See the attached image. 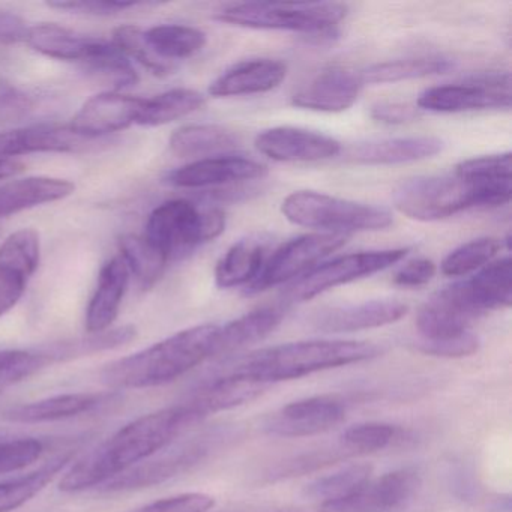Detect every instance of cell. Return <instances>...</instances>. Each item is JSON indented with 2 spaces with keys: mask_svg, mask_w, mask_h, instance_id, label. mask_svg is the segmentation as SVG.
<instances>
[{
  "mask_svg": "<svg viewBox=\"0 0 512 512\" xmlns=\"http://www.w3.org/2000/svg\"><path fill=\"white\" fill-rule=\"evenodd\" d=\"M73 452H65L47 461L28 475L0 482V512H13L31 502L65 467L73 461Z\"/></svg>",
  "mask_w": 512,
  "mask_h": 512,
  "instance_id": "obj_33",
  "label": "cell"
},
{
  "mask_svg": "<svg viewBox=\"0 0 512 512\" xmlns=\"http://www.w3.org/2000/svg\"><path fill=\"white\" fill-rule=\"evenodd\" d=\"M511 106V77L490 74L464 83L436 86L422 92L418 109L433 113H463L475 110L508 109Z\"/></svg>",
  "mask_w": 512,
  "mask_h": 512,
  "instance_id": "obj_10",
  "label": "cell"
},
{
  "mask_svg": "<svg viewBox=\"0 0 512 512\" xmlns=\"http://www.w3.org/2000/svg\"><path fill=\"white\" fill-rule=\"evenodd\" d=\"M409 307L395 299H377L320 311L314 326L328 334H349L392 325L406 316Z\"/></svg>",
  "mask_w": 512,
  "mask_h": 512,
  "instance_id": "obj_19",
  "label": "cell"
},
{
  "mask_svg": "<svg viewBox=\"0 0 512 512\" xmlns=\"http://www.w3.org/2000/svg\"><path fill=\"white\" fill-rule=\"evenodd\" d=\"M40 256V235L34 229L17 230L0 245V317L10 313L25 295Z\"/></svg>",
  "mask_w": 512,
  "mask_h": 512,
  "instance_id": "obj_11",
  "label": "cell"
},
{
  "mask_svg": "<svg viewBox=\"0 0 512 512\" xmlns=\"http://www.w3.org/2000/svg\"><path fill=\"white\" fill-rule=\"evenodd\" d=\"M454 68L449 59L442 56H418V58L397 59V61L374 64L362 71V83L385 85V83L406 82L439 76Z\"/></svg>",
  "mask_w": 512,
  "mask_h": 512,
  "instance_id": "obj_34",
  "label": "cell"
},
{
  "mask_svg": "<svg viewBox=\"0 0 512 512\" xmlns=\"http://www.w3.org/2000/svg\"><path fill=\"white\" fill-rule=\"evenodd\" d=\"M208 439L209 437H200L199 440L185 443L155 460L143 461L139 466L107 482L106 490H140V488L154 487L167 479L175 478L179 473L187 472L191 467L205 460L206 455L211 452V443Z\"/></svg>",
  "mask_w": 512,
  "mask_h": 512,
  "instance_id": "obj_17",
  "label": "cell"
},
{
  "mask_svg": "<svg viewBox=\"0 0 512 512\" xmlns=\"http://www.w3.org/2000/svg\"><path fill=\"white\" fill-rule=\"evenodd\" d=\"M82 67L92 79L110 86L112 92L131 88L139 82L136 68L112 41L97 38Z\"/></svg>",
  "mask_w": 512,
  "mask_h": 512,
  "instance_id": "obj_32",
  "label": "cell"
},
{
  "mask_svg": "<svg viewBox=\"0 0 512 512\" xmlns=\"http://www.w3.org/2000/svg\"><path fill=\"white\" fill-rule=\"evenodd\" d=\"M97 38L79 34L56 23L29 26L25 43L40 55L56 61L79 62L88 58Z\"/></svg>",
  "mask_w": 512,
  "mask_h": 512,
  "instance_id": "obj_29",
  "label": "cell"
},
{
  "mask_svg": "<svg viewBox=\"0 0 512 512\" xmlns=\"http://www.w3.org/2000/svg\"><path fill=\"white\" fill-rule=\"evenodd\" d=\"M130 284V271L121 256L113 257L101 269L97 289L86 308L85 328L88 334L112 329L118 319L122 301Z\"/></svg>",
  "mask_w": 512,
  "mask_h": 512,
  "instance_id": "obj_23",
  "label": "cell"
},
{
  "mask_svg": "<svg viewBox=\"0 0 512 512\" xmlns=\"http://www.w3.org/2000/svg\"><path fill=\"white\" fill-rule=\"evenodd\" d=\"M169 146L170 151L181 158L218 157L238 148L239 137L221 125H185L172 134Z\"/></svg>",
  "mask_w": 512,
  "mask_h": 512,
  "instance_id": "obj_31",
  "label": "cell"
},
{
  "mask_svg": "<svg viewBox=\"0 0 512 512\" xmlns=\"http://www.w3.org/2000/svg\"><path fill=\"white\" fill-rule=\"evenodd\" d=\"M53 364L55 362L43 347L31 350H0V386L16 385L31 379Z\"/></svg>",
  "mask_w": 512,
  "mask_h": 512,
  "instance_id": "obj_42",
  "label": "cell"
},
{
  "mask_svg": "<svg viewBox=\"0 0 512 512\" xmlns=\"http://www.w3.org/2000/svg\"><path fill=\"white\" fill-rule=\"evenodd\" d=\"M362 86L361 74L346 68H329L299 89L292 104L311 112H346L358 101Z\"/></svg>",
  "mask_w": 512,
  "mask_h": 512,
  "instance_id": "obj_18",
  "label": "cell"
},
{
  "mask_svg": "<svg viewBox=\"0 0 512 512\" xmlns=\"http://www.w3.org/2000/svg\"><path fill=\"white\" fill-rule=\"evenodd\" d=\"M286 74V65L277 59H250L224 71L209 86V94L215 98L265 94L278 88Z\"/></svg>",
  "mask_w": 512,
  "mask_h": 512,
  "instance_id": "obj_22",
  "label": "cell"
},
{
  "mask_svg": "<svg viewBox=\"0 0 512 512\" xmlns=\"http://www.w3.org/2000/svg\"><path fill=\"white\" fill-rule=\"evenodd\" d=\"M224 229L226 215L220 209L200 211L188 200H169L149 215L145 238L170 262L214 241Z\"/></svg>",
  "mask_w": 512,
  "mask_h": 512,
  "instance_id": "obj_6",
  "label": "cell"
},
{
  "mask_svg": "<svg viewBox=\"0 0 512 512\" xmlns=\"http://www.w3.org/2000/svg\"><path fill=\"white\" fill-rule=\"evenodd\" d=\"M113 394L107 392H76V394L55 395L28 404L5 410L4 419L14 424H43L62 421L92 412L106 404Z\"/></svg>",
  "mask_w": 512,
  "mask_h": 512,
  "instance_id": "obj_24",
  "label": "cell"
},
{
  "mask_svg": "<svg viewBox=\"0 0 512 512\" xmlns=\"http://www.w3.org/2000/svg\"><path fill=\"white\" fill-rule=\"evenodd\" d=\"M220 326L197 325L176 332L133 355L116 359L101 370L104 386L115 391L146 389L175 382L212 358Z\"/></svg>",
  "mask_w": 512,
  "mask_h": 512,
  "instance_id": "obj_2",
  "label": "cell"
},
{
  "mask_svg": "<svg viewBox=\"0 0 512 512\" xmlns=\"http://www.w3.org/2000/svg\"><path fill=\"white\" fill-rule=\"evenodd\" d=\"M346 242V235L320 232L298 236L286 242L266 259L259 277L247 286L245 295H257L271 287L295 280L296 277H304L316 268L317 263L340 250Z\"/></svg>",
  "mask_w": 512,
  "mask_h": 512,
  "instance_id": "obj_9",
  "label": "cell"
},
{
  "mask_svg": "<svg viewBox=\"0 0 512 512\" xmlns=\"http://www.w3.org/2000/svg\"><path fill=\"white\" fill-rule=\"evenodd\" d=\"M119 256L127 265L130 275L139 281L142 289H151L166 271L167 257L152 245L145 235H124L119 239Z\"/></svg>",
  "mask_w": 512,
  "mask_h": 512,
  "instance_id": "obj_36",
  "label": "cell"
},
{
  "mask_svg": "<svg viewBox=\"0 0 512 512\" xmlns=\"http://www.w3.org/2000/svg\"><path fill=\"white\" fill-rule=\"evenodd\" d=\"M458 284L467 301L481 316L488 311L509 308L512 302L511 257L488 263L469 280Z\"/></svg>",
  "mask_w": 512,
  "mask_h": 512,
  "instance_id": "obj_27",
  "label": "cell"
},
{
  "mask_svg": "<svg viewBox=\"0 0 512 512\" xmlns=\"http://www.w3.org/2000/svg\"><path fill=\"white\" fill-rule=\"evenodd\" d=\"M443 151L437 137L413 136L361 143L349 152V160L365 166H395L436 157Z\"/></svg>",
  "mask_w": 512,
  "mask_h": 512,
  "instance_id": "obj_25",
  "label": "cell"
},
{
  "mask_svg": "<svg viewBox=\"0 0 512 512\" xmlns=\"http://www.w3.org/2000/svg\"><path fill=\"white\" fill-rule=\"evenodd\" d=\"M205 106V97L193 89H170L155 97L145 98L137 125L163 127L185 118Z\"/></svg>",
  "mask_w": 512,
  "mask_h": 512,
  "instance_id": "obj_35",
  "label": "cell"
},
{
  "mask_svg": "<svg viewBox=\"0 0 512 512\" xmlns=\"http://www.w3.org/2000/svg\"><path fill=\"white\" fill-rule=\"evenodd\" d=\"M268 388L269 385L253 377L230 371L197 389L184 404L200 422L206 416L250 403Z\"/></svg>",
  "mask_w": 512,
  "mask_h": 512,
  "instance_id": "obj_21",
  "label": "cell"
},
{
  "mask_svg": "<svg viewBox=\"0 0 512 512\" xmlns=\"http://www.w3.org/2000/svg\"><path fill=\"white\" fill-rule=\"evenodd\" d=\"M479 349V338L473 332L440 341H421L418 350L437 358H466L475 355Z\"/></svg>",
  "mask_w": 512,
  "mask_h": 512,
  "instance_id": "obj_49",
  "label": "cell"
},
{
  "mask_svg": "<svg viewBox=\"0 0 512 512\" xmlns=\"http://www.w3.org/2000/svg\"><path fill=\"white\" fill-rule=\"evenodd\" d=\"M395 209L410 220H445L472 208H484L481 188L457 175L419 176L395 188Z\"/></svg>",
  "mask_w": 512,
  "mask_h": 512,
  "instance_id": "obj_7",
  "label": "cell"
},
{
  "mask_svg": "<svg viewBox=\"0 0 512 512\" xmlns=\"http://www.w3.org/2000/svg\"><path fill=\"white\" fill-rule=\"evenodd\" d=\"M44 443L34 437L2 440L0 442V475L19 472L40 460Z\"/></svg>",
  "mask_w": 512,
  "mask_h": 512,
  "instance_id": "obj_46",
  "label": "cell"
},
{
  "mask_svg": "<svg viewBox=\"0 0 512 512\" xmlns=\"http://www.w3.org/2000/svg\"><path fill=\"white\" fill-rule=\"evenodd\" d=\"M397 428L385 422H362L352 425L341 436L340 445L350 455L382 451L394 442Z\"/></svg>",
  "mask_w": 512,
  "mask_h": 512,
  "instance_id": "obj_43",
  "label": "cell"
},
{
  "mask_svg": "<svg viewBox=\"0 0 512 512\" xmlns=\"http://www.w3.org/2000/svg\"><path fill=\"white\" fill-rule=\"evenodd\" d=\"M346 16V5L335 2H245L221 8L215 14V20L256 31H287L310 37H331L337 34L338 26Z\"/></svg>",
  "mask_w": 512,
  "mask_h": 512,
  "instance_id": "obj_4",
  "label": "cell"
},
{
  "mask_svg": "<svg viewBox=\"0 0 512 512\" xmlns=\"http://www.w3.org/2000/svg\"><path fill=\"white\" fill-rule=\"evenodd\" d=\"M214 506L215 499L211 494L193 491V493L163 497L130 512H209Z\"/></svg>",
  "mask_w": 512,
  "mask_h": 512,
  "instance_id": "obj_48",
  "label": "cell"
},
{
  "mask_svg": "<svg viewBox=\"0 0 512 512\" xmlns=\"http://www.w3.org/2000/svg\"><path fill=\"white\" fill-rule=\"evenodd\" d=\"M266 262L265 244L259 239H242L233 244L215 266V284L220 289L250 286Z\"/></svg>",
  "mask_w": 512,
  "mask_h": 512,
  "instance_id": "obj_30",
  "label": "cell"
},
{
  "mask_svg": "<svg viewBox=\"0 0 512 512\" xmlns=\"http://www.w3.org/2000/svg\"><path fill=\"white\" fill-rule=\"evenodd\" d=\"M197 422L184 403L139 416L77 460L59 482V490L80 493L106 485L172 445Z\"/></svg>",
  "mask_w": 512,
  "mask_h": 512,
  "instance_id": "obj_1",
  "label": "cell"
},
{
  "mask_svg": "<svg viewBox=\"0 0 512 512\" xmlns=\"http://www.w3.org/2000/svg\"><path fill=\"white\" fill-rule=\"evenodd\" d=\"M421 476L415 469H400L370 479L356 493L320 505L322 512H394L415 496Z\"/></svg>",
  "mask_w": 512,
  "mask_h": 512,
  "instance_id": "obj_13",
  "label": "cell"
},
{
  "mask_svg": "<svg viewBox=\"0 0 512 512\" xmlns=\"http://www.w3.org/2000/svg\"><path fill=\"white\" fill-rule=\"evenodd\" d=\"M268 175V169L259 161L239 155H218L200 158L187 166L173 170L167 176V184L176 188H214L221 185L256 181Z\"/></svg>",
  "mask_w": 512,
  "mask_h": 512,
  "instance_id": "obj_16",
  "label": "cell"
},
{
  "mask_svg": "<svg viewBox=\"0 0 512 512\" xmlns=\"http://www.w3.org/2000/svg\"><path fill=\"white\" fill-rule=\"evenodd\" d=\"M346 457H352V455L341 445L340 448L308 452V454H302L299 457L292 458V460L278 464L269 473V479L275 481V479L289 478V476L305 475V473L313 472V470L338 463Z\"/></svg>",
  "mask_w": 512,
  "mask_h": 512,
  "instance_id": "obj_45",
  "label": "cell"
},
{
  "mask_svg": "<svg viewBox=\"0 0 512 512\" xmlns=\"http://www.w3.org/2000/svg\"><path fill=\"white\" fill-rule=\"evenodd\" d=\"M371 473H373L371 464H347L329 475L320 476L310 482L305 487V497L320 502V505L346 499L370 481Z\"/></svg>",
  "mask_w": 512,
  "mask_h": 512,
  "instance_id": "obj_39",
  "label": "cell"
},
{
  "mask_svg": "<svg viewBox=\"0 0 512 512\" xmlns=\"http://www.w3.org/2000/svg\"><path fill=\"white\" fill-rule=\"evenodd\" d=\"M419 109L404 103H379L371 109L374 121L388 125H403L418 118Z\"/></svg>",
  "mask_w": 512,
  "mask_h": 512,
  "instance_id": "obj_51",
  "label": "cell"
},
{
  "mask_svg": "<svg viewBox=\"0 0 512 512\" xmlns=\"http://www.w3.org/2000/svg\"><path fill=\"white\" fill-rule=\"evenodd\" d=\"M502 248V241L494 238H478L452 250L443 259L440 271L446 277H466L493 262Z\"/></svg>",
  "mask_w": 512,
  "mask_h": 512,
  "instance_id": "obj_40",
  "label": "cell"
},
{
  "mask_svg": "<svg viewBox=\"0 0 512 512\" xmlns=\"http://www.w3.org/2000/svg\"><path fill=\"white\" fill-rule=\"evenodd\" d=\"M407 253L409 248H389L337 257L331 262L317 265L301 277L298 283L293 284L287 298L292 302L310 301L335 287L385 271L395 263L401 262Z\"/></svg>",
  "mask_w": 512,
  "mask_h": 512,
  "instance_id": "obj_8",
  "label": "cell"
},
{
  "mask_svg": "<svg viewBox=\"0 0 512 512\" xmlns=\"http://www.w3.org/2000/svg\"><path fill=\"white\" fill-rule=\"evenodd\" d=\"M458 178L476 184L511 182V154L485 155L461 161L454 170Z\"/></svg>",
  "mask_w": 512,
  "mask_h": 512,
  "instance_id": "obj_44",
  "label": "cell"
},
{
  "mask_svg": "<svg viewBox=\"0 0 512 512\" xmlns=\"http://www.w3.org/2000/svg\"><path fill=\"white\" fill-rule=\"evenodd\" d=\"M283 317L281 308L262 307L220 326L214 356L230 355L259 343L280 326Z\"/></svg>",
  "mask_w": 512,
  "mask_h": 512,
  "instance_id": "obj_28",
  "label": "cell"
},
{
  "mask_svg": "<svg viewBox=\"0 0 512 512\" xmlns=\"http://www.w3.org/2000/svg\"><path fill=\"white\" fill-rule=\"evenodd\" d=\"M146 40L163 61L175 62L193 58L206 46V35L200 29L185 25H160L146 29Z\"/></svg>",
  "mask_w": 512,
  "mask_h": 512,
  "instance_id": "obj_37",
  "label": "cell"
},
{
  "mask_svg": "<svg viewBox=\"0 0 512 512\" xmlns=\"http://www.w3.org/2000/svg\"><path fill=\"white\" fill-rule=\"evenodd\" d=\"M29 26L25 20L11 11H0V46L25 43Z\"/></svg>",
  "mask_w": 512,
  "mask_h": 512,
  "instance_id": "obj_52",
  "label": "cell"
},
{
  "mask_svg": "<svg viewBox=\"0 0 512 512\" xmlns=\"http://www.w3.org/2000/svg\"><path fill=\"white\" fill-rule=\"evenodd\" d=\"M346 412V403L337 395H314L281 407L265 427L272 436H316L340 425Z\"/></svg>",
  "mask_w": 512,
  "mask_h": 512,
  "instance_id": "obj_12",
  "label": "cell"
},
{
  "mask_svg": "<svg viewBox=\"0 0 512 512\" xmlns=\"http://www.w3.org/2000/svg\"><path fill=\"white\" fill-rule=\"evenodd\" d=\"M382 353L377 344L355 340H308L250 353L232 371L265 385L301 379L319 371L370 361Z\"/></svg>",
  "mask_w": 512,
  "mask_h": 512,
  "instance_id": "obj_3",
  "label": "cell"
},
{
  "mask_svg": "<svg viewBox=\"0 0 512 512\" xmlns=\"http://www.w3.org/2000/svg\"><path fill=\"white\" fill-rule=\"evenodd\" d=\"M281 212L295 226L346 236L353 232H379L394 221L388 209L317 191H295L284 199Z\"/></svg>",
  "mask_w": 512,
  "mask_h": 512,
  "instance_id": "obj_5",
  "label": "cell"
},
{
  "mask_svg": "<svg viewBox=\"0 0 512 512\" xmlns=\"http://www.w3.org/2000/svg\"><path fill=\"white\" fill-rule=\"evenodd\" d=\"M76 191L68 179L29 176L0 185V218L67 199Z\"/></svg>",
  "mask_w": 512,
  "mask_h": 512,
  "instance_id": "obj_26",
  "label": "cell"
},
{
  "mask_svg": "<svg viewBox=\"0 0 512 512\" xmlns=\"http://www.w3.org/2000/svg\"><path fill=\"white\" fill-rule=\"evenodd\" d=\"M260 154L278 163H316L337 157L341 143L326 134L295 127H275L256 137Z\"/></svg>",
  "mask_w": 512,
  "mask_h": 512,
  "instance_id": "obj_15",
  "label": "cell"
},
{
  "mask_svg": "<svg viewBox=\"0 0 512 512\" xmlns=\"http://www.w3.org/2000/svg\"><path fill=\"white\" fill-rule=\"evenodd\" d=\"M112 43L127 56L128 59H133L137 64L142 65L143 68L154 74V76L164 77L169 76L175 65L163 61L157 53L149 46L146 40L145 29L139 26L125 25L119 26L113 32Z\"/></svg>",
  "mask_w": 512,
  "mask_h": 512,
  "instance_id": "obj_41",
  "label": "cell"
},
{
  "mask_svg": "<svg viewBox=\"0 0 512 512\" xmlns=\"http://www.w3.org/2000/svg\"><path fill=\"white\" fill-rule=\"evenodd\" d=\"M137 329L131 325L121 328L107 329L98 334H88L86 337L76 340L59 341L43 347L55 364L58 362L73 361L83 356L95 355V353L106 352V350L118 349L136 340Z\"/></svg>",
  "mask_w": 512,
  "mask_h": 512,
  "instance_id": "obj_38",
  "label": "cell"
},
{
  "mask_svg": "<svg viewBox=\"0 0 512 512\" xmlns=\"http://www.w3.org/2000/svg\"><path fill=\"white\" fill-rule=\"evenodd\" d=\"M25 166L20 161L11 160V158H0V181L13 178L23 172Z\"/></svg>",
  "mask_w": 512,
  "mask_h": 512,
  "instance_id": "obj_53",
  "label": "cell"
},
{
  "mask_svg": "<svg viewBox=\"0 0 512 512\" xmlns=\"http://www.w3.org/2000/svg\"><path fill=\"white\" fill-rule=\"evenodd\" d=\"M47 7L52 10L67 11V13L82 14V16L109 17L136 10L139 7H148L143 2H122V0H56L49 2Z\"/></svg>",
  "mask_w": 512,
  "mask_h": 512,
  "instance_id": "obj_47",
  "label": "cell"
},
{
  "mask_svg": "<svg viewBox=\"0 0 512 512\" xmlns=\"http://www.w3.org/2000/svg\"><path fill=\"white\" fill-rule=\"evenodd\" d=\"M436 275V265L428 259H415L407 262L395 274L394 283L407 289H418L430 283Z\"/></svg>",
  "mask_w": 512,
  "mask_h": 512,
  "instance_id": "obj_50",
  "label": "cell"
},
{
  "mask_svg": "<svg viewBox=\"0 0 512 512\" xmlns=\"http://www.w3.org/2000/svg\"><path fill=\"white\" fill-rule=\"evenodd\" d=\"M143 104L145 98L121 92H103L86 101L68 125L79 136L98 142L103 137L137 125Z\"/></svg>",
  "mask_w": 512,
  "mask_h": 512,
  "instance_id": "obj_14",
  "label": "cell"
},
{
  "mask_svg": "<svg viewBox=\"0 0 512 512\" xmlns=\"http://www.w3.org/2000/svg\"><path fill=\"white\" fill-rule=\"evenodd\" d=\"M97 140L86 139L70 125H34L0 133V158L29 154H68L82 151Z\"/></svg>",
  "mask_w": 512,
  "mask_h": 512,
  "instance_id": "obj_20",
  "label": "cell"
}]
</instances>
